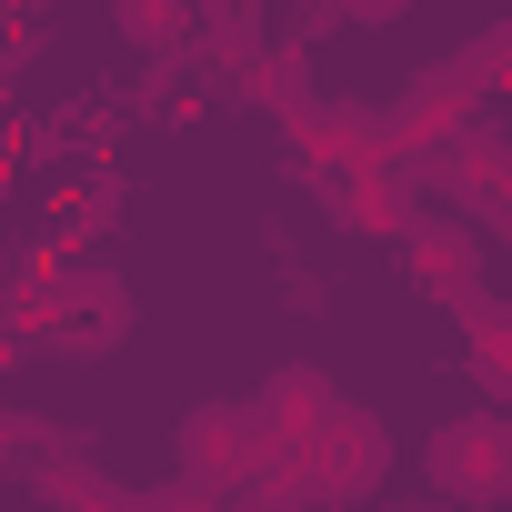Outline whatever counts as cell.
<instances>
[{
  "label": "cell",
  "instance_id": "obj_12",
  "mask_svg": "<svg viewBox=\"0 0 512 512\" xmlns=\"http://www.w3.org/2000/svg\"><path fill=\"white\" fill-rule=\"evenodd\" d=\"M241 91L262 101L282 131H292V121L322 101V91H312V51H251V61H241Z\"/></svg>",
  "mask_w": 512,
  "mask_h": 512
},
{
  "label": "cell",
  "instance_id": "obj_11",
  "mask_svg": "<svg viewBox=\"0 0 512 512\" xmlns=\"http://www.w3.org/2000/svg\"><path fill=\"white\" fill-rule=\"evenodd\" d=\"M191 21H201V0H111V31L141 61H181L191 51Z\"/></svg>",
  "mask_w": 512,
  "mask_h": 512
},
{
  "label": "cell",
  "instance_id": "obj_7",
  "mask_svg": "<svg viewBox=\"0 0 512 512\" xmlns=\"http://www.w3.org/2000/svg\"><path fill=\"white\" fill-rule=\"evenodd\" d=\"M392 241H402V272H412L422 302H462V292L482 282V231H472L462 211H442V201H412V221H402Z\"/></svg>",
  "mask_w": 512,
  "mask_h": 512
},
{
  "label": "cell",
  "instance_id": "obj_2",
  "mask_svg": "<svg viewBox=\"0 0 512 512\" xmlns=\"http://www.w3.org/2000/svg\"><path fill=\"white\" fill-rule=\"evenodd\" d=\"M302 472H312V502L322 512H372L382 482H392V432L372 402H332L322 432L302 442Z\"/></svg>",
  "mask_w": 512,
  "mask_h": 512
},
{
  "label": "cell",
  "instance_id": "obj_6",
  "mask_svg": "<svg viewBox=\"0 0 512 512\" xmlns=\"http://www.w3.org/2000/svg\"><path fill=\"white\" fill-rule=\"evenodd\" d=\"M282 442H272V422L251 412V402H201V412H181V482H211V492H231L241 472H262Z\"/></svg>",
  "mask_w": 512,
  "mask_h": 512
},
{
  "label": "cell",
  "instance_id": "obj_15",
  "mask_svg": "<svg viewBox=\"0 0 512 512\" xmlns=\"http://www.w3.org/2000/svg\"><path fill=\"white\" fill-rule=\"evenodd\" d=\"M462 382H472L482 402H512V342H472V362H462Z\"/></svg>",
  "mask_w": 512,
  "mask_h": 512
},
{
  "label": "cell",
  "instance_id": "obj_14",
  "mask_svg": "<svg viewBox=\"0 0 512 512\" xmlns=\"http://www.w3.org/2000/svg\"><path fill=\"white\" fill-rule=\"evenodd\" d=\"M442 312H462V332H472V342H512V302H502L492 282H472V292H462V302H442Z\"/></svg>",
  "mask_w": 512,
  "mask_h": 512
},
{
  "label": "cell",
  "instance_id": "obj_10",
  "mask_svg": "<svg viewBox=\"0 0 512 512\" xmlns=\"http://www.w3.org/2000/svg\"><path fill=\"white\" fill-rule=\"evenodd\" d=\"M31 482H41L51 512H151V492H131V482H111L101 462H71V452L31 462Z\"/></svg>",
  "mask_w": 512,
  "mask_h": 512
},
{
  "label": "cell",
  "instance_id": "obj_13",
  "mask_svg": "<svg viewBox=\"0 0 512 512\" xmlns=\"http://www.w3.org/2000/svg\"><path fill=\"white\" fill-rule=\"evenodd\" d=\"M221 512H322V502H312V472H302V452H272L262 472H241V482L221 492Z\"/></svg>",
  "mask_w": 512,
  "mask_h": 512
},
{
  "label": "cell",
  "instance_id": "obj_19",
  "mask_svg": "<svg viewBox=\"0 0 512 512\" xmlns=\"http://www.w3.org/2000/svg\"><path fill=\"white\" fill-rule=\"evenodd\" d=\"M0 201H11V161H0Z\"/></svg>",
  "mask_w": 512,
  "mask_h": 512
},
{
  "label": "cell",
  "instance_id": "obj_1",
  "mask_svg": "<svg viewBox=\"0 0 512 512\" xmlns=\"http://www.w3.org/2000/svg\"><path fill=\"white\" fill-rule=\"evenodd\" d=\"M121 332H131V282H121L111 262L51 251V262H41V322H31V342H41V352L91 362V352H111Z\"/></svg>",
  "mask_w": 512,
  "mask_h": 512
},
{
  "label": "cell",
  "instance_id": "obj_4",
  "mask_svg": "<svg viewBox=\"0 0 512 512\" xmlns=\"http://www.w3.org/2000/svg\"><path fill=\"white\" fill-rule=\"evenodd\" d=\"M422 191H432L442 211H462L472 231H502V221H512V141L492 131V111H472L462 141L422 161Z\"/></svg>",
  "mask_w": 512,
  "mask_h": 512
},
{
  "label": "cell",
  "instance_id": "obj_8",
  "mask_svg": "<svg viewBox=\"0 0 512 512\" xmlns=\"http://www.w3.org/2000/svg\"><path fill=\"white\" fill-rule=\"evenodd\" d=\"M292 151L302 161H382L392 131H382V101H312L292 121Z\"/></svg>",
  "mask_w": 512,
  "mask_h": 512
},
{
  "label": "cell",
  "instance_id": "obj_5",
  "mask_svg": "<svg viewBox=\"0 0 512 512\" xmlns=\"http://www.w3.org/2000/svg\"><path fill=\"white\" fill-rule=\"evenodd\" d=\"M302 171V191L322 201V221L332 231H352V241H392L402 221H412V171L402 161H292Z\"/></svg>",
  "mask_w": 512,
  "mask_h": 512
},
{
  "label": "cell",
  "instance_id": "obj_18",
  "mask_svg": "<svg viewBox=\"0 0 512 512\" xmlns=\"http://www.w3.org/2000/svg\"><path fill=\"white\" fill-rule=\"evenodd\" d=\"M392 512H452V502H392Z\"/></svg>",
  "mask_w": 512,
  "mask_h": 512
},
{
  "label": "cell",
  "instance_id": "obj_9",
  "mask_svg": "<svg viewBox=\"0 0 512 512\" xmlns=\"http://www.w3.org/2000/svg\"><path fill=\"white\" fill-rule=\"evenodd\" d=\"M332 402H342V392H332V382H322L312 362H282V372H272L262 392H251V412L272 422V442H282V452H302V442L322 432V412H332Z\"/></svg>",
  "mask_w": 512,
  "mask_h": 512
},
{
  "label": "cell",
  "instance_id": "obj_16",
  "mask_svg": "<svg viewBox=\"0 0 512 512\" xmlns=\"http://www.w3.org/2000/svg\"><path fill=\"white\" fill-rule=\"evenodd\" d=\"M502 61H512V31H482V41H472V51H462L452 71H462V81H472V91L492 101V81H502Z\"/></svg>",
  "mask_w": 512,
  "mask_h": 512
},
{
  "label": "cell",
  "instance_id": "obj_17",
  "mask_svg": "<svg viewBox=\"0 0 512 512\" xmlns=\"http://www.w3.org/2000/svg\"><path fill=\"white\" fill-rule=\"evenodd\" d=\"M322 11H332V21H352V31H382V21H402V11H412V0H322Z\"/></svg>",
  "mask_w": 512,
  "mask_h": 512
},
{
  "label": "cell",
  "instance_id": "obj_3",
  "mask_svg": "<svg viewBox=\"0 0 512 512\" xmlns=\"http://www.w3.org/2000/svg\"><path fill=\"white\" fill-rule=\"evenodd\" d=\"M422 472H432V502H452V512H492V502H512V422H502L492 402L432 422Z\"/></svg>",
  "mask_w": 512,
  "mask_h": 512
}]
</instances>
